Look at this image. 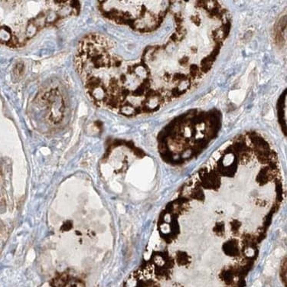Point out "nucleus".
<instances>
[{
  "mask_svg": "<svg viewBox=\"0 0 287 287\" xmlns=\"http://www.w3.org/2000/svg\"><path fill=\"white\" fill-rule=\"evenodd\" d=\"M173 1H102L100 13L116 24L149 33L160 28L170 12Z\"/></svg>",
  "mask_w": 287,
  "mask_h": 287,
  "instance_id": "nucleus-1",
  "label": "nucleus"
},
{
  "mask_svg": "<svg viewBox=\"0 0 287 287\" xmlns=\"http://www.w3.org/2000/svg\"><path fill=\"white\" fill-rule=\"evenodd\" d=\"M221 126L219 110H189L176 117L160 133V140L184 141V145H196L199 149L214 138Z\"/></svg>",
  "mask_w": 287,
  "mask_h": 287,
  "instance_id": "nucleus-2",
  "label": "nucleus"
},
{
  "mask_svg": "<svg viewBox=\"0 0 287 287\" xmlns=\"http://www.w3.org/2000/svg\"><path fill=\"white\" fill-rule=\"evenodd\" d=\"M277 112L279 122L281 123V126L284 129V133L285 134V124H286V91L283 92L281 97L278 101L277 105Z\"/></svg>",
  "mask_w": 287,
  "mask_h": 287,
  "instance_id": "nucleus-3",
  "label": "nucleus"
},
{
  "mask_svg": "<svg viewBox=\"0 0 287 287\" xmlns=\"http://www.w3.org/2000/svg\"><path fill=\"white\" fill-rule=\"evenodd\" d=\"M71 227H72L71 223H70V221H67L65 224H64V225L61 227V230L67 231V230H69L70 229H71Z\"/></svg>",
  "mask_w": 287,
  "mask_h": 287,
  "instance_id": "nucleus-4",
  "label": "nucleus"
},
{
  "mask_svg": "<svg viewBox=\"0 0 287 287\" xmlns=\"http://www.w3.org/2000/svg\"><path fill=\"white\" fill-rule=\"evenodd\" d=\"M252 287H261V282L260 281H256Z\"/></svg>",
  "mask_w": 287,
  "mask_h": 287,
  "instance_id": "nucleus-5",
  "label": "nucleus"
},
{
  "mask_svg": "<svg viewBox=\"0 0 287 287\" xmlns=\"http://www.w3.org/2000/svg\"><path fill=\"white\" fill-rule=\"evenodd\" d=\"M247 254H248L249 256H251V254H252V251H251V249H250V250H249V251H247Z\"/></svg>",
  "mask_w": 287,
  "mask_h": 287,
  "instance_id": "nucleus-6",
  "label": "nucleus"
}]
</instances>
